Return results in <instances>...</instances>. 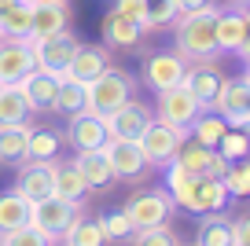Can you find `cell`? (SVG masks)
I'll use <instances>...</instances> for the list:
<instances>
[{"mask_svg":"<svg viewBox=\"0 0 250 246\" xmlns=\"http://www.w3.org/2000/svg\"><path fill=\"white\" fill-rule=\"evenodd\" d=\"M213 26H217V8H213V4H206V8H199V11H180V15L173 19V41H177V52L184 55L188 62L217 59L221 48H217V33H213Z\"/></svg>","mask_w":250,"mask_h":246,"instance_id":"obj_1","label":"cell"},{"mask_svg":"<svg viewBox=\"0 0 250 246\" xmlns=\"http://www.w3.org/2000/svg\"><path fill=\"white\" fill-rule=\"evenodd\" d=\"M85 92H88V107H85V110L107 118V114H114L122 103L133 100V77L125 74V70L107 66L96 81H88V85H85Z\"/></svg>","mask_w":250,"mask_h":246,"instance_id":"obj_2","label":"cell"},{"mask_svg":"<svg viewBox=\"0 0 250 246\" xmlns=\"http://www.w3.org/2000/svg\"><path fill=\"white\" fill-rule=\"evenodd\" d=\"M184 140H188V129L155 118V122L147 125V132L140 136V147H144V154H147V165H162L166 169V165L177 158V151H180Z\"/></svg>","mask_w":250,"mask_h":246,"instance_id":"obj_3","label":"cell"},{"mask_svg":"<svg viewBox=\"0 0 250 246\" xmlns=\"http://www.w3.org/2000/svg\"><path fill=\"white\" fill-rule=\"evenodd\" d=\"M122 209H125V217L133 221V228L140 231V228H158V224H169L177 202H173L169 191H144V195H133Z\"/></svg>","mask_w":250,"mask_h":246,"instance_id":"obj_4","label":"cell"},{"mask_svg":"<svg viewBox=\"0 0 250 246\" xmlns=\"http://www.w3.org/2000/svg\"><path fill=\"white\" fill-rule=\"evenodd\" d=\"M151 122H155V110H151L147 103H140V100L122 103L114 114L103 118V125H107V136H110V140H140L144 132H147Z\"/></svg>","mask_w":250,"mask_h":246,"instance_id":"obj_5","label":"cell"},{"mask_svg":"<svg viewBox=\"0 0 250 246\" xmlns=\"http://www.w3.org/2000/svg\"><path fill=\"white\" fill-rule=\"evenodd\" d=\"M37 70L33 44L26 37H0V85H19L26 74Z\"/></svg>","mask_w":250,"mask_h":246,"instance_id":"obj_6","label":"cell"},{"mask_svg":"<svg viewBox=\"0 0 250 246\" xmlns=\"http://www.w3.org/2000/svg\"><path fill=\"white\" fill-rule=\"evenodd\" d=\"M81 213V206H74V202L66 199H44V202H33L30 206V224L37 231H44L48 239H62V231L70 228V221Z\"/></svg>","mask_w":250,"mask_h":246,"instance_id":"obj_7","label":"cell"},{"mask_svg":"<svg viewBox=\"0 0 250 246\" xmlns=\"http://www.w3.org/2000/svg\"><path fill=\"white\" fill-rule=\"evenodd\" d=\"M55 165L59 162H22V169H19L15 177V191L22 195L26 202H44L55 195Z\"/></svg>","mask_w":250,"mask_h":246,"instance_id":"obj_8","label":"cell"},{"mask_svg":"<svg viewBox=\"0 0 250 246\" xmlns=\"http://www.w3.org/2000/svg\"><path fill=\"white\" fill-rule=\"evenodd\" d=\"M184 74H188V59L180 52H155L144 62V85H147L151 92L184 85Z\"/></svg>","mask_w":250,"mask_h":246,"instance_id":"obj_9","label":"cell"},{"mask_svg":"<svg viewBox=\"0 0 250 246\" xmlns=\"http://www.w3.org/2000/svg\"><path fill=\"white\" fill-rule=\"evenodd\" d=\"M221 118H225L228 125H235V129H243V122H247V110H250V85L239 77H225L217 88V96H213V107Z\"/></svg>","mask_w":250,"mask_h":246,"instance_id":"obj_10","label":"cell"},{"mask_svg":"<svg viewBox=\"0 0 250 246\" xmlns=\"http://www.w3.org/2000/svg\"><path fill=\"white\" fill-rule=\"evenodd\" d=\"M33 44V59H37V70H48V74H62L66 70V62L74 59V52H78V33L62 30L55 33V37H44V41H30Z\"/></svg>","mask_w":250,"mask_h":246,"instance_id":"obj_11","label":"cell"},{"mask_svg":"<svg viewBox=\"0 0 250 246\" xmlns=\"http://www.w3.org/2000/svg\"><path fill=\"white\" fill-rule=\"evenodd\" d=\"M103 154H107L114 177H122V180H136V177H144V169H147V154H144L140 140H110L107 136Z\"/></svg>","mask_w":250,"mask_h":246,"instance_id":"obj_12","label":"cell"},{"mask_svg":"<svg viewBox=\"0 0 250 246\" xmlns=\"http://www.w3.org/2000/svg\"><path fill=\"white\" fill-rule=\"evenodd\" d=\"M33 4V19H30V37L26 41H44L55 33L70 30V8L66 0H30Z\"/></svg>","mask_w":250,"mask_h":246,"instance_id":"obj_13","label":"cell"},{"mask_svg":"<svg viewBox=\"0 0 250 246\" xmlns=\"http://www.w3.org/2000/svg\"><path fill=\"white\" fill-rule=\"evenodd\" d=\"M199 100L191 92H188L184 85H173V88H162L158 92V122H169V125H180V129H188V125L199 118Z\"/></svg>","mask_w":250,"mask_h":246,"instance_id":"obj_14","label":"cell"},{"mask_svg":"<svg viewBox=\"0 0 250 246\" xmlns=\"http://www.w3.org/2000/svg\"><path fill=\"white\" fill-rule=\"evenodd\" d=\"M66 140H70L74 151H100L107 144V125H103L100 114L81 110V114L66 118Z\"/></svg>","mask_w":250,"mask_h":246,"instance_id":"obj_15","label":"cell"},{"mask_svg":"<svg viewBox=\"0 0 250 246\" xmlns=\"http://www.w3.org/2000/svg\"><path fill=\"white\" fill-rule=\"evenodd\" d=\"M107 66H110V52L103 44H78V52H74V59L66 62L62 77H70L78 85H88V81H96Z\"/></svg>","mask_w":250,"mask_h":246,"instance_id":"obj_16","label":"cell"},{"mask_svg":"<svg viewBox=\"0 0 250 246\" xmlns=\"http://www.w3.org/2000/svg\"><path fill=\"white\" fill-rule=\"evenodd\" d=\"M59 81H62V74H48V70H33V74H26L22 81H19V88H22V96H26L33 114H48V110L55 107Z\"/></svg>","mask_w":250,"mask_h":246,"instance_id":"obj_17","label":"cell"},{"mask_svg":"<svg viewBox=\"0 0 250 246\" xmlns=\"http://www.w3.org/2000/svg\"><path fill=\"white\" fill-rule=\"evenodd\" d=\"M221 81H225V74L217 70V62H188V74H184V88L199 100V107L210 110L213 107V96H217Z\"/></svg>","mask_w":250,"mask_h":246,"instance_id":"obj_18","label":"cell"},{"mask_svg":"<svg viewBox=\"0 0 250 246\" xmlns=\"http://www.w3.org/2000/svg\"><path fill=\"white\" fill-rule=\"evenodd\" d=\"M100 33H103V44L107 48H136L140 37H144V26L136 22V19L118 15V11L110 8L107 15H103V22H100Z\"/></svg>","mask_w":250,"mask_h":246,"instance_id":"obj_19","label":"cell"},{"mask_svg":"<svg viewBox=\"0 0 250 246\" xmlns=\"http://www.w3.org/2000/svg\"><path fill=\"white\" fill-rule=\"evenodd\" d=\"M228 202V191H225V180L217 177H195V184H191V199H188V209L191 213H217V209H225Z\"/></svg>","mask_w":250,"mask_h":246,"instance_id":"obj_20","label":"cell"},{"mask_svg":"<svg viewBox=\"0 0 250 246\" xmlns=\"http://www.w3.org/2000/svg\"><path fill=\"white\" fill-rule=\"evenodd\" d=\"M195 246H235V231L232 221L225 213H203L199 217V228H195Z\"/></svg>","mask_w":250,"mask_h":246,"instance_id":"obj_21","label":"cell"},{"mask_svg":"<svg viewBox=\"0 0 250 246\" xmlns=\"http://www.w3.org/2000/svg\"><path fill=\"white\" fill-rule=\"evenodd\" d=\"M30 122L19 125H0V165H22L26 158V140H30Z\"/></svg>","mask_w":250,"mask_h":246,"instance_id":"obj_22","label":"cell"},{"mask_svg":"<svg viewBox=\"0 0 250 246\" xmlns=\"http://www.w3.org/2000/svg\"><path fill=\"white\" fill-rule=\"evenodd\" d=\"M74 165H78V173L88 180V187H107V184L118 180L114 169H110V162H107V154H103V147L100 151H78Z\"/></svg>","mask_w":250,"mask_h":246,"instance_id":"obj_23","label":"cell"},{"mask_svg":"<svg viewBox=\"0 0 250 246\" xmlns=\"http://www.w3.org/2000/svg\"><path fill=\"white\" fill-rule=\"evenodd\" d=\"M88 180L78 173V165L74 162H66V165H55V199H66L74 202V206H81V202L88 199Z\"/></svg>","mask_w":250,"mask_h":246,"instance_id":"obj_24","label":"cell"},{"mask_svg":"<svg viewBox=\"0 0 250 246\" xmlns=\"http://www.w3.org/2000/svg\"><path fill=\"white\" fill-rule=\"evenodd\" d=\"M225 129H228V122L217 114V110H199V118L188 125V136L195 140V144L210 147V151H217V144H221V136H225Z\"/></svg>","mask_w":250,"mask_h":246,"instance_id":"obj_25","label":"cell"},{"mask_svg":"<svg viewBox=\"0 0 250 246\" xmlns=\"http://www.w3.org/2000/svg\"><path fill=\"white\" fill-rule=\"evenodd\" d=\"M213 33H217V48H221V52H235V48H239L243 41L250 37L247 26H243L239 8H232V11H217V26H213Z\"/></svg>","mask_w":250,"mask_h":246,"instance_id":"obj_26","label":"cell"},{"mask_svg":"<svg viewBox=\"0 0 250 246\" xmlns=\"http://www.w3.org/2000/svg\"><path fill=\"white\" fill-rule=\"evenodd\" d=\"M62 246H107V235H103L100 221L96 217H74L70 228L62 231Z\"/></svg>","mask_w":250,"mask_h":246,"instance_id":"obj_27","label":"cell"},{"mask_svg":"<svg viewBox=\"0 0 250 246\" xmlns=\"http://www.w3.org/2000/svg\"><path fill=\"white\" fill-rule=\"evenodd\" d=\"M180 165L184 173H191V177H206L210 173V162H213V151L210 147H203V144H195V140L188 136L184 144H180V151H177V158H173Z\"/></svg>","mask_w":250,"mask_h":246,"instance_id":"obj_28","label":"cell"},{"mask_svg":"<svg viewBox=\"0 0 250 246\" xmlns=\"http://www.w3.org/2000/svg\"><path fill=\"white\" fill-rule=\"evenodd\" d=\"M30 103H26L22 88L19 85H0V125H19L30 122Z\"/></svg>","mask_w":250,"mask_h":246,"instance_id":"obj_29","label":"cell"},{"mask_svg":"<svg viewBox=\"0 0 250 246\" xmlns=\"http://www.w3.org/2000/svg\"><path fill=\"white\" fill-rule=\"evenodd\" d=\"M88 107V92H85V85H78V81H70V77H62L59 81V92H55V114L59 118H74V114H81V110Z\"/></svg>","mask_w":250,"mask_h":246,"instance_id":"obj_30","label":"cell"},{"mask_svg":"<svg viewBox=\"0 0 250 246\" xmlns=\"http://www.w3.org/2000/svg\"><path fill=\"white\" fill-rule=\"evenodd\" d=\"M30 224V202L11 187V191H0V231H11V228H22Z\"/></svg>","mask_w":250,"mask_h":246,"instance_id":"obj_31","label":"cell"},{"mask_svg":"<svg viewBox=\"0 0 250 246\" xmlns=\"http://www.w3.org/2000/svg\"><path fill=\"white\" fill-rule=\"evenodd\" d=\"M59 154V132L52 129H30V140H26V158L22 162H52Z\"/></svg>","mask_w":250,"mask_h":246,"instance_id":"obj_32","label":"cell"},{"mask_svg":"<svg viewBox=\"0 0 250 246\" xmlns=\"http://www.w3.org/2000/svg\"><path fill=\"white\" fill-rule=\"evenodd\" d=\"M30 19H33V4L22 0L11 11L0 15V37H30Z\"/></svg>","mask_w":250,"mask_h":246,"instance_id":"obj_33","label":"cell"},{"mask_svg":"<svg viewBox=\"0 0 250 246\" xmlns=\"http://www.w3.org/2000/svg\"><path fill=\"white\" fill-rule=\"evenodd\" d=\"M96 221H100L107 243H129V239L136 235V228H133V221L125 217V209H107V213H100Z\"/></svg>","mask_w":250,"mask_h":246,"instance_id":"obj_34","label":"cell"},{"mask_svg":"<svg viewBox=\"0 0 250 246\" xmlns=\"http://www.w3.org/2000/svg\"><path fill=\"white\" fill-rule=\"evenodd\" d=\"M191 184H195V177H191V173H184L177 162H169V165H166V191L173 195V202H177L180 209H188V199H191Z\"/></svg>","mask_w":250,"mask_h":246,"instance_id":"obj_35","label":"cell"},{"mask_svg":"<svg viewBox=\"0 0 250 246\" xmlns=\"http://www.w3.org/2000/svg\"><path fill=\"white\" fill-rule=\"evenodd\" d=\"M247 151H250V129H235V125H228L225 136H221V144H217V154L228 158V162H243Z\"/></svg>","mask_w":250,"mask_h":246,"instance_id":"obj_36","label":"cell"},{"mask_svg":"<svg viewBox=\"0 0 250 246\" xmlns=\"http://www.w3.org/2000/svg\"><path fill=\"white\" fill-rule=\"evenodd\" d=\"M177 4L173 0H144V30H158V26H173L177 19Z\"/></svg>","mask_w":250,"mask_h":246,"instance_id":"obj_37","label":"cell"},{"mask_svg":"<svg viewBox=\"0 0 250 246\" xmlns=\"http://www.w3.org/2000/svg\"><path fill=\"white\" fill-rule=\"evenodd\" d=\"M55 239H48L44 231H37L33 224H22V228L0 231V246H52Z\"/></svg>","mask_w":250,"mask_h":246,"instance_id":"obj_38","label":"cell"},{"mask_svg":"<svg viewBox=\"0 0 250 246\" xmlns=\"http://www.w3.org/2000/svg\"><path fill=\"white\" fill-rule=\"evenodd\" d=\"M221 180H225L228 199H250V173H247V165H243V162H232V165H228V173H225Z\"/></svg>","mask_w":250,"mask_h":246,"instance_id":"obj_39","label":"cell"},{"mask_svg":"<svg viewBox=\"0 0 250 246\" xmlns=\"http://www.w3.org/2000/svg\"><path fill=\"white\" fill-rule=\"evenodd\" d=\"M129 243H133V246H180L177 235H173L166 224H158V228H140Z\"/></svg>","mask_w":250,"mask_h":246,"instance_id":"obj_40","label":"cell"},{"mask_svg":"<svg viewBox=\"0 0 250 246\" xmlns=\"http://www.w3.org/2000/svg\"><path fill=\"white\" fill-rule=\"evenodd\" d=\"M114 11L125 19H136L144 26V0H114Z\"/></svg>","mask_w":250,"mask_h":246,"instance_id":"obj_41","label":"cell"},{"mask_svg":"<svg viewBox=\"0 0 250 246\" xmlns=\"http://www.w3.org/2000/svg\"><path fill=\"white\" fill-rule=\"evenodd\" d=\"M232 231H235V246H250V213L232 221Z\"/></svg>","mask_w":250,"mask_h":246,"instance_id":"obj_42","label":"cell"},{"mask_svg":"<svg viewBox=\"0 0 250 246\" xmlns=\"http://www.w3.org/2000/svg\"><path fill=\"white\" fill-rule=\"evenodd\" d=\"M177 4V11H199V8H206L210 0H173Z\"/></svg>","mask_w":250,"mask_h":246,"instance_id":"obj_43","label":"cell"},{"mask_svg":"<svg viewBox=\"0 0 250 246\" xmlns=\"http://www.w3.org/2000/svg\"><path fill=\"white\" fill-rule=\"evenodd\" d=\"M239 15H243V26H247V33H250V4H243Z\"/></svg>","mask_w":250,"mask_h":246,"instance_id":"obj_44","label":"cell"},{"mask_svg":"<svg viewBox=\"0 0 250 246\" xmlns=\"http://www.w3.org/2000/svg\"><path fill=\"white\" fill-rule=\"evenodd\" d=\"M15 4H22V0H0V15H4V11H11Z\"/></svg>","mask_w":250,"mask_h":246,"instance_id":"obj_45","label":"cell"},{"mask_svg":"<svg viewBox=\"0 0 250 246\" xmlns=\"http://www.w3.org/2000/svg\"><path fill=\"white\" fill-rule=\"evenodd\" d=\"M243 62H247V70H243V81L250 85V59H243Z\"/></svg>","mask_w":250,"mask_h":246,"instance_id":"obj_46","label":"cell"},{"mask_svg":"<svg viewBox=\"0 0 250 246\" xmlns=\"http://www.w3.org/2000/svg\"><path fill=\"white\" fill-rule=\"evenodd\" d=\"M243 129H250V110H247V122H243Z\"/></svg>","mask_w":250,"mask_h":246,"instance_id":"obj_47","label":"cell"},{"mask_svg":"<svg viewBox=\"0 0 250 246\" xmlns=\"http://www.w3.org/2000/svg\"><path fill=\"white\" fill-rule=\"evenodd\" d=\"M52 246H55V243H52Z\"/></svg>","mask_w":250,"mask_h":246,"instance_id":"obj_48","label":"cell"}]
</instances>
